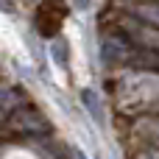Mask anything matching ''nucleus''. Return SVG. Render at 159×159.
Returning a JSON list of instances; mask_svg holds the SVG:
<instances>
[{
	"instance_id": "obj_3",
	"label": "nucleus",
	"mask_w": 159,
	"mask_h": 159,
	"mask_svg": "<svg viewBox=\"0 0 159 159\" xmlns=\"http://www.w3.org/2000/svg\"><path fill=\"white\" fill-rule=\"evenodd\" d=\"M131 17L140 20V22H145V25L159 28V0H140L131 8Z\"/></svg>"
},
{
	"instance_id": "obj_4",
	"label": "nucleus",
	"mask_w": 159,
	"mask_h": 159,
	"mask_svg": "<svg viewBox=\"0 0 159 159\" xmlns=\"http://www.w3.org/2000/svg\"><path fill=\"white\" fill-rule=\"evenodd\" d=\"M81 101H84V109L92 115L95 123H103V109H101V98L95 89H81Z\"/></svg>"
},
{
	"instance_id": "obj_2",
	"label": "nucleus",
	"mask_w": 159,
	"mask_h": 159,
	"mask_svg": "<svg viewBox=\"0 0 159 159\" xmlns=\"http://www.w3.org/2000/svg\"><path fill=\"white\" fill-rule=\"evenodd\" d=\"M126 28L131 31V39L137 42L140 50H159V28H148L145 22L129 17L126 20Z\"/></svg>"
},
{
	"instance_id": "obj_6",
	"label": "nucleus",
	"mask_w": 159,
	"mask_h": 159,
	"mask_svg": "<svg viewBox=\"0 0 159 159\" xmlns=\"http://www.w3.org/2000/svg\"><path fill=\"white\" fill-rule=\"evenodd\" d=\"M75 8H89V0H73Z\"/></svg>"
},
{
	"instance_id": "obj_7",
	"label": "nucleus",
	"mask_w": 159,
	"mask_h": 159,
	"mask_svg": "<svg viewBox=\"0 0 159 159\" xmlns=\"http://www.w3.org/2000/svg\"><path fill=\"white\" fill-rule=\"evenodd\" d=\"M140 159H159V151H157V148H154V151H148V154H143V157H140Z\"/></svg>"
},
{
	"instance_id": "obj_5",
	"label": "nucleus",
	"mask_w": 159,
	"mask_h": 159,
	"mask_svg": "<svg viewBox=\"0 0 159 159\" xmlns=\"http://www.w3.org/2000/svg\"><path fill=\"white\" fill-rule=\"evenodd\" d=\"M137 134H140L143 140H148L151 145H159V117H148V120L137 129Z\"/></svg>"
},
{
	"instance_id": "obj_1",
	"label": "nucleus",
	"mask_w": 159,
	"mask_h": 159,
	"mask_svg": "<svg viewBox=\"0 0 159 159\" xmlns=\"http://www.w3.org/2000/svg\"><path fill=\"white\" fill-rule=\"evenodd\" d=\"M61 20H64V6H61V0H45L42 8H39V14H36L39 31H42L45 36H53V34L59 31Z\"/></svg>"
}]
</instances>
